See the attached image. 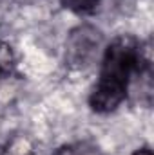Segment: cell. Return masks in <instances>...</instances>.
Here are the masks:
<instances>
[{"instance_id": "cell-5", "label": "cell", "mask_w": 154, "mask_h": 155, "mask_svg": "<svg viewBox=\"0 0 154 155\" xmlns=\"http://www.w3.org/2000/svg\"><path fill=\"white\" fill-rule=\"evenodd\" d=\"M69 4H71V7H75V9H80V11H87V9H93L96 4H98V0H67Z\"/></svg>"}, {"instance_id": "cell-3", "label": "cell", "mask_w": 154, "mask_h": 155, "mask_svg": "<svg viewBox=\"0 0 154 155\" xmlns=\"http://www.w3.org/2000/svg\"><path fill=\"white\" fill-rule=\"evenodd\" d=\"M4 155H33V144L27 137L16 135L11 139V143L5 146Z\"/></svg>"}, {"instance_id": "cell-4", "label": "cell", "mask_w": 154, "mask_h": 155, "mask_svg": "<svg viewBox=\"0 0 154 155\" xmlns=\"http://www.w3.org/2000/svg\"><path fill=\"white\" fill-rule=\"evenodd\" d=\"M56 155H102L91 144H73L67 148H62Z\"/></svg>"}, {"instance_id": "cell-1", "label": "cell", "mask_w": 154, "mask_h": 155, "mask_svg": "<svg viewBox=\"0 0 154 155\" xmlns=\"http://www.w3.org/2000/svg\"><path fill=\"white\" fill-rule=\"evenodd\" d=\"M138 60V47L134 40L121 36L107 49L100 85L91 96V105L96 112H111L125 97L127 78Z\"/></svg>"}, {"instance_id": "cell-6", "label": "cell", "mask_w": 154, "mask_h": 155, "mask_svg": "<svg viewBox=\"0 0 154 155\" xmlns=\"http://www.w3.org/2000/svg\"><path fill=\"white\" fill-rule=\"evenodd\" d=\"M134 155H152V153H151L149 150H140V152H136Z\"/></svg>"}, {"instance_id": "cell-2", "label": "cell", "mask_w": 154, "mask_h": 155, "mask_svg": "<svg viewBox=\"0 0 154 155\" xmlns=\"http://www.w3.org/2000/svg\"><path fill=\"white\" fill-rule=\"evenodd\" d=\"M102 41H103V38L98 29H94L91 25L76 27L67 40L65 56H67L69 65L78 67V69L89 67L94 61V58L98 56Z\"/></svg>"}]
</instances>
